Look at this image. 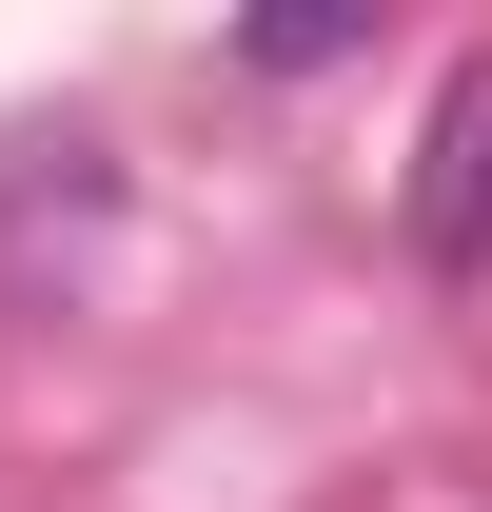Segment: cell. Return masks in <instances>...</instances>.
I'll return each instance as SVG.
<instances>
[{
	"label": "cell",
	"mask_w": 492,
	"mask_h": 512,
	"mask_svg": "<svg viewBox=\"0 0 492 512\" xmlns=\"http://www.w3.org/2000/svg\"><path fill=\"white\" fill-rule=\"evenodd\" d=\"M414 256H433V276H473V256H492V60L433 79V138H414Z\"/></svg>",
	"instance_id": "1"
}]
</instances>
